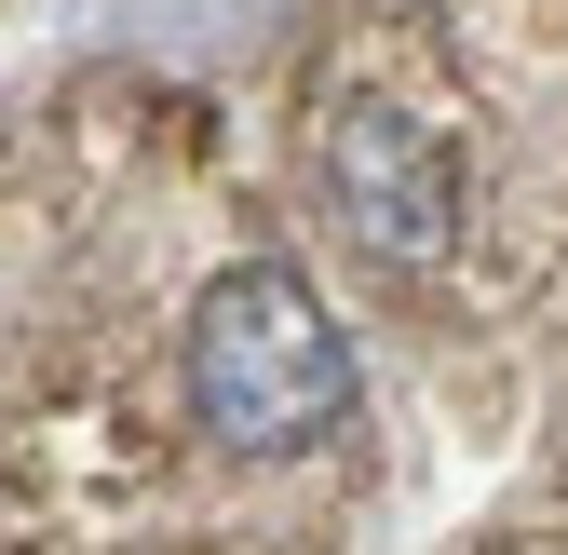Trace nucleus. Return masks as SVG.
Here are the masks:
<instances>
[{"label":"nucleus","instance_id":"f257e3e1","mask_svg":"<svg viewBox=\"0 0 568 555\" xmlns=\"http://www.w3.org/2000/svg\"><path fill=\"white\" fill-rule=\"evenodd\" d=\"M176 406L231 461H298L352 421V325L298 258H231L176 325Z\"/></svg>","mask_w":568,"mask_h":555},{"label":"nucleus","instance_id":"f03ea898","mask_svg":"<svg viewBox=\"0 0 568 555\" xmlns=\"http://www.w3.org/2000/svg\"><path fill=\"white\" fill-rule=\"evenodd\" d=\"M312 203L379 271H434L460 244V163H447V135L419 109H393V95H338L312 122Z\"/></svg>","mask_w":568,"mask_h":555}]
</instances>
